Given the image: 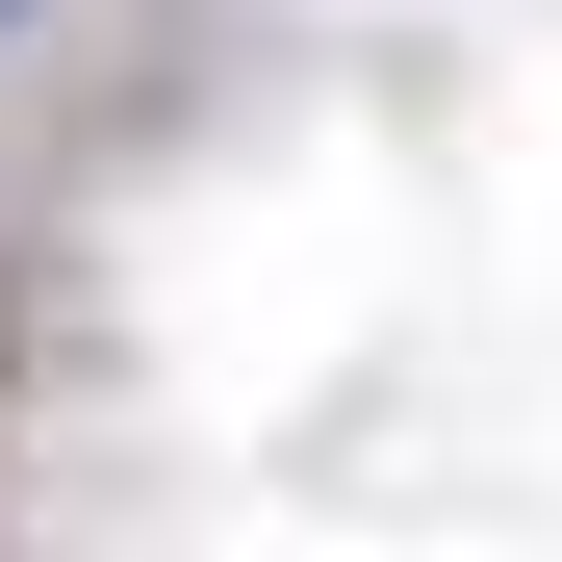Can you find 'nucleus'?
Returning a JSON list of instances; mask_svg holds the SVG:
<instances>
[{
	"instance_id": "1",
	"label": "nucleus",
	"mask_w": 562,
	"mask_h": 562,
	"mask_svg": "<svg viewBox=\"0 0 562 562\" xmlns=\"http://www.w3.org/2000/svg\"><path fill=\"white\" fill-rule=\"evenodd\" d=\"M0 384H26V256H0Z\"/></svg>"
},
{
	"instance_id": "2",
	"label": "nucleus",
	"mask_w": 562,
	"mask_h": 562,
	"mask_svg": "<svg viewBox=\"0 0 562 562\" xmlns=\"http://www.w3.org/2000/svg\"><path fill=\"white\" fill-rule=\"evenodd\" d=\"M52 26H77V0H0V52H52Z\"/></svg>"
}]
</instances>
